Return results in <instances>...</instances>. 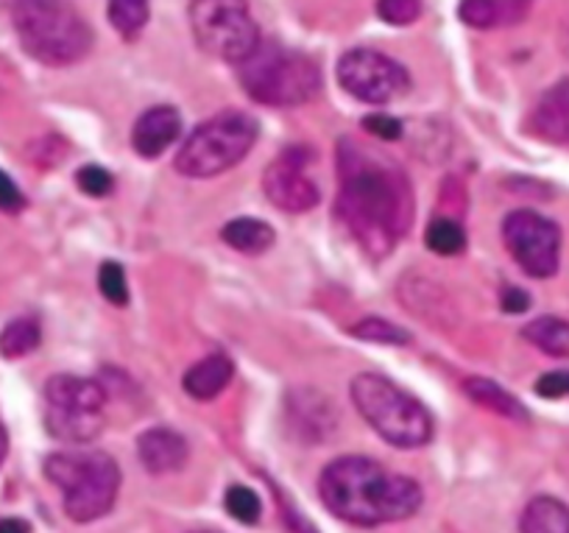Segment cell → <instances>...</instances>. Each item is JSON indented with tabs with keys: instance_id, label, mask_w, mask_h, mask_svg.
I'll return each instance as SVG.
<instances>
[{
	"instance_id": "5bb4252c",
	"label": "cell",
	"mask_w": 569,
	"mask_h": 533,
	"mask_svg": "<svg viewBox=\"0 0 569 533\" xmlns=\"http://www.w3.org/2000/svg\"><path fill=\"white\" fill-rule=\"evenodd\" d=\"M137 455L151 475H168L188 464V442L168 427H154L140 436Z\"/></svg>"
},
{
	"instance_id": "8992f818",
	"label": "cell",
	"mask_w": 569,
	"mask_h": 533,
	"mask_svg": "<svg viewBox=\"0 0 569 533\" xmlns=\"http://www.w3.org/2000/svg\"><path fill=\"white\" fill-rule=\"evenodd\" d=\"M20 46L48 68L79 62L92 48V29L68 3H18L12 9Z\"/></svg>"
},
{
	"instance_id": "277c9868",
	"label": "cell",
	"mask_w": 569,
	"mask_h": 533,
	"mask_svg": "<svg viewBox=\"0 0 569 533\" xmlns=\"http://www.w3.org/2000/svg\"><path fill=\"white\" fill-rule=\"evenodd\" d=\"M349 394L358 414L380 433L391 447L413 450L430 442L433 436V420L419 399L410 397L388 377L363 372L349 383Z\"/></svg>"
},
{
	"instance_id": "7402d4cb",
	"label": "cell",
	"mask_w": 569,
	"mask_h": 533,
	"mask_svg": "<svg viewBox=\"0 0 569 533\" xmlns=\"http://www.w3.org/2000/svg\"><path fill=\"white\" fill-rule=\"evenodd\" d=\"M525 340L552 358H569V322L556 316H539L522 329Z\"/></svg>"
},
{
	"instance_id": "d590c367",
	"label": "cell",
	"mask_w": 569,
	"mask_h": 533,
	"mask_svg": "<svg viewBox=\"0 0 569 533\" xmlns=\"http://www.w3.org/2000/svg\"><path fill=\"white\" fill-rule=\"evenodd\" d=\"M7 453H9V436H7V431H3V425H0V464H3Z\"/></svg>"
},
{
	"instance_id": "d4e9b609",
	"label": "cell",
	"mask_w": 569,
	"mask_h": 533,
	"mask_svg": "<svg viewBox=\"0 0 569 533\" xmlns=\"http://www.w3.org/2000/svg\"><path fill=\"white\" fill-rule=\"evenodd\" d=\"M107 12L114 29H118L126 40L140 34L142 26L149 23L151 18L149 3H142V0H114V3H109Z\"/></svg>"
},
{
	"instance_id": "836d02e7",
	"label": "cell",
	"mask_w": 569,
	"mask_h": 533,
	"mask_svg": "<svg viewBox=\"0 0 569 533\" xmlns=\"http://www.w3.org/2000/svg\"><path fill=\"white\" fill-rule=\"evenodd\" d=\"M530 307V296L522 288L502 290V310L506 313H525Z\"/></svg>"
},
{
	"instance_id": "3957f363",
	"label": "cell",
	"mask_w": 569,
	"mask_h": 533,
	"mask_svg": "<svg viewBox=\"0 0 569 533\" xmlns=\"http://www.w3.org/2000/svg\"><path fill=\"white\" fill-rule=\"evenodd\" d=\"M240 85L254 101L268 107H299L319 96L321 70L293 48L260 42L257 51L240 62Z\"/></svg>"
},
{
	"instance_id": "603a6c76",
	"label": "cell",
	"mask_w": 569,
	"mask_h": 533,
	"mask_svg": "<svg viewBox=\"0 0 569 533\" xmlns=\"http://www.w3.org/2000/svg\"><path fill=\"white\" fill-rule=\"evenodd\" d=\"M42 340V329L34 318L23 316V318H14L3 327L0 333V355L7 361H18L26 358L29 352H34Z\"/></svg>"
},
{
	"instance_id": "9c48e42d",
	"label": "cell",
	"mask_w": 569,
	"mask_h": 533,
	"mask_svg": "<svg viewBox=\"0 0 569 533\" xmlns=\"http://www.w3.org/2000/svg\"><path fill=\"white\" fill-rule=\"evenodd\" d=\"M338 81L349 96L371 103V107H380V103L405 96L410 87L408 70L386 53L371 51V48H355V51L343 53L341 62H338Z\"/></svg>"
},
{
	"instance_id": "8d00e7d4",
	"label": "cell",
	"mask_w": 569,
	"mask_h": 533,
	"mask_svg": "<svg viewBox=\"0 0 569 533\" xmlns=\"http://www.w3.org/2000/svg\"><path fill=\"white\" fill-rule=\"evenodd\" d=\"M196 533H212V531H196Z\"/></svg>"
},
{
	"instance_id": "ba28073f",
	"label": "cell",
	"mask_w": 569,
	"mask_h": 533,
	"mask_svg": "<svg viewBox=\"0 0 569 533\" xmlns=\"http://www.w3.org/2000/svg\"><path fill=\"white\" fill-rule=\"evenodd\" d=\"M193 37L210 57L243 62L260 46V29L246 3L229 0H199L190 3Z\"/></svg>"
},
{
	"instance_id": "e575fe53",
	"label": "cell",
	"mask_w": 569,
	"mask_h": 533,
	"mask_svg": "<svg viewBox=\"0 0 569 533\" xmlns=\"http://www.w3.org/2000/svg\"><path fill=\"white\" fill-rule=\"evenodd\" d=\"M0 533H31V525L18 516H7V520H0Z\"/></svg>"
},
{
	"instance_id": "8fae6325",
	"label": "cell",
	"mask_w": 569,
	"mask_h": 533,
	"mask_svg": "<svg viewBox=\"0 0 569 533\" xmlns=\"http://www.w3.org/2000/svg\"><path fill=\"white\" fill-rule=\"evenodd\" d=\"M305 154L284 151L277 162L268 165L262 174V190L268 201L284 213H308L319 205L321 194L310 176L302 170Z\"/></svg>"
},
{
	"instance_id": "d6a6232c",
	"label": "cell",
	"mask_w": 569,
	"mask_h": 533,
	"mask_svg": "<svg viewBox=\"0 0 569 533\" xmlns=\"http://www.w3.org/2000/svg\"><path fill=\"white\" fill-rule=\"evenodd\" d=\"M26 205L23 194H20L18 185L9 179L3 170H0V210H7V213H18L20 207Z\"/></svg>"
},
{
	"instance_id": "5b68a950",
	"label": "cell",
	"mask_w": 569,
	"mask_h": 533,
	"mask_svg": "<svg viewBox=\"0 0 569 533\" xmlns=\"http://www.w3.org/2000/svg\"><path fill=\"white\" fill-rule=\"evenodd\" d=\"M46 475L62 488L64 514L73 522H92L109 514L120 488L118 464L101 450L48 455Z\"/></svg>"
},
{
	"instance_id": "44dd1931",
	"label": "cell",
	"mask_w": 569,
	"mask_h": 533,
	"mask_svg": "<svg viewBox=\"0 0 569 533\" xmlns=\"http://www.w3.org/2000/svg\"><path fill=\"white\" fill-rule=\"evenodd\" d=\"M221 238L227 240L232 249L243 251V255H262L273 246V229L260 218H234L223 227Z\"/></svg>"
},
{
	"instance_id": "7a4b0ae2",
	"label": "cell",
	"mask_w": 569,
	"mask_h": 533,
	"mask_svg": "<svg viewBox=\"0 0 569 533\" xmlns=\"http://www.w3.org/2000/svg\"><path fill=\"white\" fill-rule=\"evenodd\" d=\"M319 492L338 520L366 527L408 520L425 500L413 477L393 475L363 455L332 461L321 472Z\"/></svg>"
},
{
	"instance_id": "6da1fadb",
	"label": "cell",
	"mask_w": 569,
	"mask_h": 533,
	"mask_svg": "<svg viewBox=\"0 0 569 533\" xmlns=\"http://www.w3.org/2000/svg\"><path fill=\"white\" fill-rule=\"evenodd\" d=\"M338 216L375 260L399 244L413 221V190L405 170L366 142H338Z\"/></svg>"
},
{
	"instance_id": "ffe728a7",
	"label": "cell",
	"mask_w": 569,
	"mask_h": 533,
	"mask_svg": "<svg viewBox=\"0 0 569 533\" xmlns=\"http://www.w3.org/2000/svg\"><path fill=\"white\" fill-rule=\"evenodd\" d=\"M522 533H569V505L556 497H533L519 520Z\"/></svg>"
},
{
	"instance_id": "2e32d148",
	"label": "cell",
	"mask_w": 569,
	"mask_h": 533,
	"mask_svg": "<svg viewBox=\"0 0 569 533\" xmlns=\"http://www.w3.org/2000/svg\"><path fill=\"white\" fill-rule=\"evenodd\" d=\"M461 20L472 29H506L528 18L530 7L519 0H472L461 3Z\"/></svg>"
},
{
	"instance_id": "83f0119b",
	"label": "cell",
	"mask_w": 569,
	"mask_h": 533,
	"mask_svg": "<svg viewBox=\"0 0 569 533\" xmlns=\"http://www.w3.org/2000/svg\"><path fill=\"white\" fill-rule=\"evenodd\" d=\"M349 333L355 338H363V340H382V344H408L410 335L405 333L402 327L391 322H382V318H366V322L355 324Z\"/></svg>"
},
{
	"instance_id": "7c38bea8",
	"label": "cell",
	"mask_w": 569,
	"mask_h": 533,
	"mask_svg": "<svg viewBox=\"0 0 569 533\" xmlns=\"http://www.w3.org/2000/svg\"><path fill=\"white\" fill-rule=\"evenodd\" d=\"M46 403L53 411H70V414H101L107 403V388L90 377L53 375L46 383Z\"/></svg>"
},
{
	"instance_id": "9a60e30c",
	"label": "cell",
	"mask_w": 569,
	"mask_h": 533,
	"mask_svg": "<svg viewBox=\"0 0 569 533\" xmlns=\"http://www.w3.org/2000/svg\"><path fill=\"white\" fill-rule=\"evenodd\" d=\"M530 131L550 142H569V79L552 87L530 115Z\"/></svg>"
},
{
	"instance_id": "cb8c5ba5",
	"label": "cell",
	"mask_w": 569,
	"mask_h": 533,
	"mask_svg": "<svg viewBox=\"0 0 569 533\" xmlns=\"http://www.w3.org/2000/svg\"><path fill=\"white\" fill-rule=\"evenodd\" d=\"M425 244L436 255H458L467 249V233L452 218H433L425 233Z\"/></svg>"
},
{
	"instance_id": "484cf974",
	"label": "cell",
	"mask_w": 569,
	"mask_h": 533,
	"mask_svg": "<svg viewBox=\"0 0 569 533\" xmlns=\"http://www.w3.org/2000/svg\"><path fill=\"white\" fill-rule=\"evenodd\" d=\"M98 288L107 302H112L114 307H123L129 302V285H126L123 266L118 260H107L98 268Z\"/></svg>"
},
{
	"instance_id": "f1b7e54d",
	"label": "cell",
	"mask_w": 569,
	"mask_h": 533,
	"mask_svg": "<svg viewBox=\"0 0 569 533\" xmlns=\"http://www.w3.org/2000/svg\"><path fill=\"white\" fill-rule=\"evenodd\" d=\"M76 185H79L87 196H92V199H103L107 194H112L114 179L107 168L87 165V168H81L79 174H76Z\"/></svg>"
},
{
	"instance_id": "e0dca14e",
	"label": "cell",
	"mask_w": 569,
	"mask_h": 533,
	"mask_svg": "<svg viewBox=\"0 0 569 533\" xmlns=\"http://www.w3.org/2000/svg\"><path fill=\"white\" fill-rule=\"evenodd\" d=\"M232 375H234L232 361H229L227 355H221V352H216V355H207L204 361L190 366L182 386L193 399H212L229 386Z\"/></svg>"
},
{
	"instance_id": "d6986e66",
	"label": "cell",
	"mask_w": 569,
	"mask_h": 533,
	"mask_svg": "<svg viewBox=\"0 0 569 533\" xmlns=\"http://www.w3.org/2000/svg\"><path fill=\"white\" fill-rule=\"evenodd\" d=\"M46 427L53 438L70 444H87L101 436L103 416L101 414H70V411H46Z\"/></svg>"
},
{
	"instance_id": "ac0fdd59",
	"label": "cell",
	"mask_w": 569,
	"mask_h": 533,
	"mask_svg": "<svg viewBox=\"0 0 569 533\" xmlns=\"http://www.w3.org/2000/svg\"><path fill=\"white\" fill-rule=\"evenodd\" d=\"M463 392L472 403H478L480 408L495 411V414L506 416L513 422H528L530 414L511 392H506L502 386H497L495 381H486V377H467L463 381Z\"/></svg>"
},
{
	"instance_id": "f546056e",
	"label": "cell",
	"mask_w": 569,
	"mask_h": 533,
	"mask_svg": "<svg viewBox=\"0 0 569 533\" xmlns=\"http://www.w3.org/2000/svg\"><path fill=\"white\" fill-rule=\"evenodd\" d=\"M377 14L391 26H410L421 14V3H416V0H382V3H377Z\"/></svg>"
},
{
	"instance_id": "4dcf8cb0",
	"label": "cell",
	"mask_w": 569,
	"mask_h": 533,
	"mask_svg": "<svg viewBox=\"0 0 569 533\" xmlns=\"http://www.w3.org/2000/svg\"><path fill=\"white\" fill-rule=\"evenodd\" d=\"M536 394L547 399L569 397V372H547L536 381Z\"/></svg>"
},
{
	"instance_id": "52a82bcc",
	"label": "cell",
	"mask_w": 569,
	"mask_h": 533,
	"mask_svg": "<svg viewBox=\"0 0 569 533\" xmlns=\"http://www.w3.org/2000/svg\"><path fill=\"white\" fill-rule=\"evenodd\" d=\"M257 120L240 109H227L201 124L184 140L173 165L190 179H210L238 165L257 140Z\"/></svg>"
},
{
	"instance_id": "4316f807",
	"label": "cell",
	"mask_w": 569,
	"mask_h": 533,
	"mask_svg": "<svg viewBox=\"0 0 569 533\" xmlns=\"http://www.w3.org/2000/svg\"><path fill=\"white\" fill-rule=\"evenodd\" d=\"M223 505H227V511L234 516V520L246 522V525H254V522L260 520V511H262L260 497H257L249 486L229 488L227 497H223Z\"/></svg>"
},
{
	"instance_id": "1f68e13d",
	"label": "cell",
	"mask_w": 569,
	"mask_h": 533,
	"mask_svg": "<svg viewBox=\"0 0 569 533\" xmlns=\"http://www.w3.org/2000/svg\"><path fill=\"white\" fill-rule=\"evenodd\" d=\"M363 126L371 135L380 137V140H399V137H402V120L391 118V115H366Z\"/></svg>"
},
{
	"instance_id": "4fadbf2b",
	"label": "cell",
	"mask_w": 569,
	"mask_h": 533,
	"mask_svg": "<svg viewBox=\"0 0 569 533\" xmlns=\"http://www.w3.org/2000/svg\"><path fill=\"white\" fill-rule=\"evenodd\" d=\"M182 131V118L173 107H154L137 118L131 131V146L142 159H154L171 146Z\"/></svg>"
},
{
	"instance_id": "30bf717a",
	"label": "cell",
	"mask_w": 569,
	"mask_h": 533,
	"mask_svg": "<svg viewBox=\"0 0 569 533\" xmlns=\"http://www.w3.org/2000/svg\"><path fill=\"white\" fill-rule=\"evenodd\" d=\"M502 240L525 274L547 279L558 272L561 229L533 210H517L502 221Z\"/></svg>"
}]
</instances>
